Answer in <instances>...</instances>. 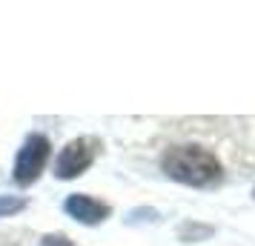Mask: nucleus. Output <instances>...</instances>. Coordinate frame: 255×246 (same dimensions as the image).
I'll list each match as a JSON object with an SVG mask.
<instances>
[{"label": "nucleus", "instance_id": "f257e3e1", "mask_svg": "<svg viewBox=\"0 0 255 246\" xmlns=\"http://www.w3.org/2000/svg\"><path fill=\"white\" fill-rule=\"evenodd\" d=\"M161 169L166 177L195 189L215 186L224 177L221 161L204 146H169L161 158Z\"/></svg>", "mask_w": 255, "mask_h": 246}, {"label": "nucleus", "instance_id": "f03ea898", "mask_svg": "<svg viewBox=\"0 0 255 246\" xmlns=\"http://www.w3.org/2000/svg\"><path fill=\"white\" fill-rule=\"evenodd\" d=\"M49 138L46 135H37L32 132L29 138L23 141L20 146V152H17V161H14V183H20V186H32L40 172H43V166L49 161Z\"/></svg>", "mask_w": 255, "mask_h": 246}, {"label": "nucleus", "instance_id": "7ed1b4c3", "mask_svg": "<svg viewBox=\"0 0 255 246\" xmlns=\"http://www.w3.org/2000/svg\"><path fill=\"white\" fill-rule=\"evenodd\" d=\"M101 149L98 138H75L72 143H66L60 149L58 161H55V175L60 180H72V177L83 175L89 166H92L95 155Z\"/></svg>", "mask_w": 255, "mask_h": 246}, {"label": "nucleus", "instance_id": "20e7f679", "mask_svg": "<svg viewBox=\"0 0 255 246\" xmlns=\"http://www.w3.org/2000/svg\"><path fill=\"white\" fill-rule=\"evenodd\" d=\"M63 209L69 218H75L78 223H86V226H95V223H104L109 218V206L101 203V200L89 198V195H69L63 200Z\"/></svg>", "mask_w": 255, "mask_h": 246}, {"label": "nucleus", "instance_id": "39448f33", "mask_svg": "<svg viewBox=\"0 0 255 246\" xmlns=\"http://www.w3.org/2000/svg\"><path fill=\"white\" fill-rule=\"evenodd\" d=\"M26 206L23 198H14V195H0V218H9L14 212H20Z\"/></svg>", "mask_w": 255, "mask_h": 246}, {"label": "nucleus", "instance_id": "423d86ee", "mask_svg": "<svg viewBox=\"0 0 255 246\" xmlns=\"http://www.w3.org/2000/svg\"><path fill=\"white\" fill-rule=\"evenodd\" d=\"M43 246H72V244L60 235H49V238H43Z\"/></svg>", "mask_w": 255, "mask_h": 246}, {"label": "nucleus", "instance_id": "0eeeda50", "mask_svg": "<svg viewBox=\"0 0 255 246\" xmlns=\"http://www.w3.org/2000/svg\"><path fill=\"white\" fill-rule=\"evenodd\" d=\"M253 198H255V189H253Z\"/></svg>", "mask_w": 255, "mask_h": 246}]
</instances>
